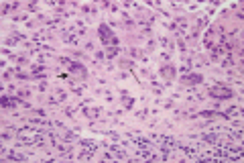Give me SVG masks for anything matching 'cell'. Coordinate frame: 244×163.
<instances>
[{"instance_id":"6da1fadb","label":"cell","mask_w":244,"mask_h":163,"mask_svg":"<svg viewBox=\"0 0 244 163\" xmlns=\"http://www.w3.org/2000/svg\"><path fill=\"white\" fill-rule=\"evenodd\" d=\"M100 37H102V41H104V45H112V47L118 45V39L112 35L110 27H106V25H100Z\"/></svg>"},{"instance_id":"7a4b0ae2","label":"cell","mask_w":244,"mask_h":163,"mask_svg":"<svg viewBox=\"0 0 244 163\" xmlns=\"http://www.w3.org/2000/svg\"><path fill=\"white\" fill-rule=\"evenodd\" d=\"M209 94H212L214 98H218V100H230V98L234 96L230 88H209Z\"/></svg>"},{"instance_id":"3957f363","label":"cell","mask_w":244,"mask_h":163,"mask_svg":"<svg viewBox=\"0 0 244 163\" xmlns=\"http://www.w3.org/2000/svg\"><path fill=\"white\" fill-rule=\"evenodd\" d=\"M203 78L202 76H198V74H193V76H185L183 78V84H189V86H195V84H202Z\"/></svg>"},{"instance_id":"277c9868","label":"cell","mask_w":244,"mask_h":163,"mask_svg":"<svg viewBox=\"0 0 244 163\" xmlns=\"http://www.w3.org/2000/svg\"><path fill=\"white\" fill-rule=\"evenodd\" d=\"M161 74L165 76L167 80H171V78L175 76V67H173V65H163V67H161Z\"/></svg>"},{"instance_id":"5b68a950","label":"cell","mask_w":244,"mask_h":163,"mask_svg":"<svg viewBox=\"0 0 244 163\" xmlns=\"http://www.w3.org/2000/svg\"><path fill=\"white\" fill-rule=\"evenodd\" d=\"M238 114H240V108H236V106H232V108L228 110L226 114H222V116H226V118H236Z\"/></svg>"},{"instance_id":"8992f818","label":"cell","mask_w":244,"mask_h":163,"mask_svg":"<svg viewBox=\"0 0 244 163\" xmlns=\"http://www.w3.org/2000/svg\"><path fill=\"white\" fill-rule=\"evenodd\" d=\"M110 151H112V153H114V157H118V159H124V157H126V155H124V151H120V149H118L116 145H112V147H110Z\"/></svg>"},{"instance_id":"52a82bcc","label":"cell","mask_w":244,"mask_h":163,"mask_svg":"<svg viewBox=\"0 0 244 163\" xmlns=\"http://www.w3.org/2000/svg\"><path fill=\"white\" fill-rule=\"evenodd\" d=\"M81 147L88 151H96V143H92V141H81Z\"/></svg>"},{"instance_id":"ba28073f","label":"cell","mask_w":244,"mask_h":163,"mask_svg":"<svg viewBox=\"0 0 244 163\" xmlns=\"http://www.w3.org/2000/svg\"><path fill=\"white\" fill-rule=\"evenodd\" d=\"M8 155V159H16V161H24V155H19V153H14V151H8L6 153Z\"/></svg>"},{"instance_id":"9c48e42d","label":"cell","mask_w":244,"mask_h":163,"mask_svg":"<svg viewBox=\"0 0 244 163\" xmlns=\"http://www.w3.org/2000/svg\"><path fill=\"white\" fill-rule=\"evenodd\" d=\"M222 65H224V67H232L234 65V57H232V55H228V57L222 61Z\"/></svg>"},{"instance_id":"30bf717a","label":"cell","mask_w":244,"mask_h":163,"mask_svg":"<svg viewBox=\"0 0 244 163\" xmlns=\"http://www.w3.org/2000/svg\"><path fill=\"white\" fill-rule=\"evenodd\" d=\"M116 53H118V47H110V49L106 51V55H108V57H114Z\"/></svg>"},{"instance_id":"8fae6325","label":"cell","mask_w":244,"mask_h":163,"mask_svg":"<svg viewBox=\"0 0 244 163\" xmlns=\"http://www.w3.org/2000/svg\"><path fill=\"white\" fill-rule=\"evenodd\" d=\"M124 104H126V108H130V106H132V98L124 96Z\"/></svg>"},{"instance_id":"7c38bea8","label":"cell","mask_w":244,"mask_h":163,"mask_svg":"<svg viewBox=\"0 0 244 163\" xmlns=\"http://www.w3.org/2000/svg\"><path fill=\"white\" fill-rule=\"evenodd\" d=\"M73 112H75L73 108H65V114H67V116H73Z\"/></svg>"}]
</instances>
